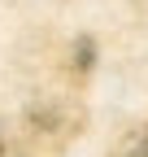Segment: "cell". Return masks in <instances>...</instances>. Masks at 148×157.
Returning <instances> with one entry per match:
<instances>
[{"instance_id": "obj_1", "label": "cell", "mask_w": 148, "mask_h": 157, "mask_svg": "<svg viewBox=\"0 0 148 157\" xmlns=\"http://www.w3.org/2000/svg\"><path fill=\"white\" fill-rule=\"evenodd\" d=\"M126 157H148V131L131 135V144H126Z\"/></svg>"}, {"instance_id": "obj_2", "label": "cell", "mask_w": 148, "mask_h": 157, "mask_svg": "<svg viewBox=\"0 0 148 157\" xmlns=\"http://www.w3.org/2000/svg\"><path fill=\"white\" fill-rule=\"evenodd\" d=\"M0 157H5V148H0Z\"/></svg>"}]
</instances>
